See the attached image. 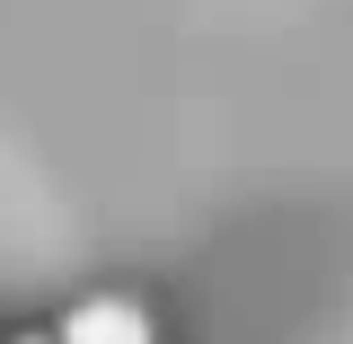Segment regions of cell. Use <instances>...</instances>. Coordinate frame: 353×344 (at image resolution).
I'll list each match as a JSON object with an SVG mask.
<instances>
[{
    "label": "cell",
    "mask_w": 353,
    "mask_h": 344,
    "mask_svg": "<svg viewBox=\"0 0 353 344\" xmlns=\"http://www.w3.org/2000/svg\"><path fill=\"white\" fill-rule=\"evenodd\" d=\"M53 344H159V318L132 301V292H88V301L62 309Z\"/></svg>",
    "instance_id": "cell-1"
}]
</instances>
